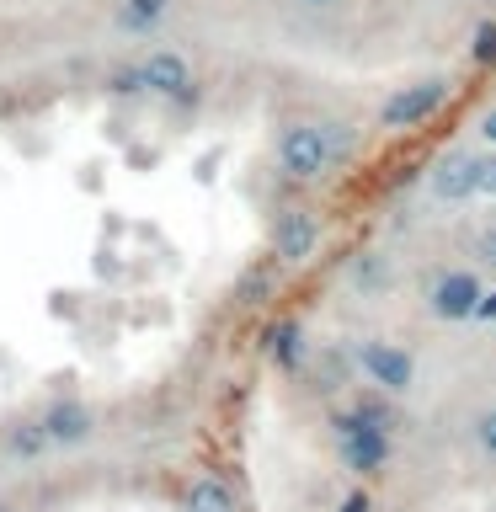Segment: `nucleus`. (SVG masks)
I'll return each mask as SVG.
<instances>
[{"instance_id": "nucleus-1", "label": "nucleus", "mask_w": 496, "mask_h": 512, "mask_svg": "<svg viewBox=\"0 0 496 512\" xmlns=\"http://www.w3.org/2000/svg\"><path fill=\"white\" fill-rule=\"evenodd\" d=\"M352 155H358V123L347 118H288L278 128V166L299 187H320L326 176L352 166Z\"/></svg>"}, {"instance_id": "nucleus-2", "label": "nucleus", "mask_w": 496, "mask_h": 512, "mask_svg": "<svg viewBox=\"0 0 496 512\" xmlns=\"http://www.w3.org/2000/svg\"><path fill=\"white\" fill-rule=\"evenodd\" d=\"M454 91H459V80L448 70H427V75L400 80V86H390V96L379 102L374 128L379 134H416V128H427L448 102H454Z\"/></svg>"}, {"instance_id": "nucleus-3", "label": "nucleus", "mask_w": 496, "mask_h": 512, "mask_svg": "<svg viewBox=\"0 0 496 512\" xmlns=\"http://www.w3.org/2000/svg\"><path fill=\"white\" fill-rule=\"evenodd\" d=\"M331 448H336V464L352 475V480H379V475H390L395 470V438L384 427L374 422H363L352 406H336L331 411Z\"/></svg>"}, {"instance_id": "nucleus-4", "label": "nucleus", "mask_w": 496, "mask_h": 512, "mask_svg": "<svg viewBox=\"0 0 496 512\" xmlns=\"http://www.w3.org/2000/svg\"><path fill=\"white\" fill-rule=\"evenodd\" d=\"M480 294H486V272L470 267V262H438V267L422 272V283H416L422 315L438 320V326H470Z\"/></svg>"}, {"instance_id": "nucleus-5", "label": "nucleus", "mask_w": 496, "mask_h": 512, "mask_svg": "<svg viewBox=\"0 0 496 512\" xmlns=\"http://www.w3.org/2000/svg\"><path fill=\"white\" fill-rule=\"evenodd\" d=\"M347 358H352V374L368 390H384L395 400H411V390L422 384V363L406 342H390V336H352L347 342Z\"/></svg>"}, {"instance_id": "nucleus-6", "label": "nucleus", "mask_w": 496, "mask_h": 512, "mask_svg": "<svg viewBox=\"0 0 496 512\" xmlns=\"http://www.w3.org/2000/svg\"><path fill=\"white\" fill-rule=\"evenodd\" d=\"M480 171H486V150L480 144H459V150H443L427 171V198L438 208H464L480 198Z\"/></svg>"}, {"instance_id": "nucleus-7", "label": "nucleus", "mask_w": 496, "mask_h": 512, "mask_svg": "<svg viewBox=\"0 0 496 512\" xmlns=\"http://www.w3.org/2000/svg\"><path fill=\"white\" fill-rule=\"evenodd\" d=\"M320 235H326V224H320L315 208L304 203H288L272 214V256H278L283 267H304L310 256L320 251Z\"/></svg>"}, {"instance_id": "nucleus-8", "label": "nucleus", "mask_w": 496, "mask_h": 512, "mask_svg": "<svg viewBox=\"0 0 496 512\" xmlns=\"http://www.w3.org/2000/svg\"><path fill=\"white\" fill-rule=\"evenodd\" d=\"M347 288L358 299H384L395 288V262H390V251H352L347 256Z\"/></svg>"}, {"instance_id": "nucleus-9", "label": "nucleus", "mask_w": 496, "mask_h": 512, "mask_svg": "<svg viewBox=\"0 0 496 512\" xmlns=\"http://www.w3.org/2000/svg\"><path fill=\"white\" fill-rule=\"evenodd\" d=\"M347 406L358 411L363 422L384 427V432H390L395 443H400V438H406V432H411V411L400 406L395 395H384V390H368V384H363V390H352V400H347Z\"/></svg>"}, {"instance_id": "nucleus-10", "label": "nucleus", "mask_w": 496, "mask_h": 512, "mask_svg": "<svg viewBox=\"0 0 496 512\" xmlns=\"http://www.w3.org/2000/svg\"><path fill=\"white\" fill-rule=\"evenodd\" d=\"M43 432H48V443H59V448H80L96 432V416H91V406H80V400H59V406L43 411Z\"/></svg>"}, {"instance_id": "nucleus-11", "label": "nucleus", "mask_w": 496, "mask_h": 512, "mask_svg": "<svg viewBox=\"0 0 496 512\" xmlns=\"http://www.w3.org/2000/svg\"><path fill=\"white\" fill-rule=\"evenodd\" d=\"M267 358L278 374H304V363H310V336H304L299 320H278V326L267 331Z\"/></svg>"}, {"instance_id": "nucleus-12", "label": "nucleus", "mask_w": 496, "mask_h": 512, "mask_svg": "<svg viewBox=\"0 0 496 512\" xmlns=\"http://www.w3.org/2000/svg\"><path fill=\"white\" fill-rule=\"evenodd\" d=\"M182 512H240V496L230 491V480H219V475H198V480H187Z\"/></svg>"}, {"instance_id": "nucleus-13", "label": "nucleus", "mask_w": 496, "mask_h": 512, "mask_svg": "<svg viewBox=\"0 0 496 512\" xmlns=\"http://www.w3.org/2000/svg\"><path fill=\"white\" fill-rule=\"evenodd\" d=\"M464 256L470 267H480L486 278H496V219H480L470 235H464Z\"/></svg>"}, {"instance_id": "nucleus-14", "label": "nucleus", "mask_w": 496, "mask_h": 512, "mask_svg": "<svg viewBox=\"0 0 496 512\" xmlns=\"http://www.w3.org/2000/svg\"><path fill=\"white\" fill-rule=\"evenodd\" d=\"M283 262H272V267H251L246 278L235 283V299L240 304H267L272 294H278V283H283V272H278Z\"/></svg>"}, {"instance_id": "nucleus-15", "label": "nucleus", "mask_w": 496, "mask_h": 512, "mask_svg": "<svg viewBox=\"0 0 496 512\" xmlns=\"http://www.w3.org/2000/svg\"><path fill=\"white\" fill-rule=\"evenodd\" d=\"M470 448H475L486 464H496V400L475 406V416H470Z\"/></svg>"}, {"instance_id": "nucleus-16", "label": "nucleus", "mask_w": 496, "mask_h": 512, "mask_svg": "<svg viewBox=\"0 0 496 512\" xmlns=\"http://www.w3.org/2000/svg\"><path fill=\"white\" fill-rule=\"evenodd\" d=\"M470 64L475 70H496V16H480L475 22V32H470Z\"/></svg>"}, {"instance_id": "nucleus-17", "label": "nucleus", "mask_w": 496, "mask_h": 512, "mask_svg": "<svg viewBox=\"0 0 496 512\" xmlns=\"http://www.w3.org/2000/svg\"><path fill=\"white\" fill-rule=\"evenodd\" d=\"M336 512H379V507H374V491H368L363 480H358L352 491H342V502H336Z\"/></svg>"}, {"instance_id": "nucleus-18", "label": "nucleus", "mask_w": 496, "mask_h": 512, "mask_svg": "<svg viewBox=\"0 0 496 512\" xmlns=\"http://www.w3.org/2000/svg\"><path fill=\"white\" fill-rule=\"evenodd\" d=\"M470 326H496V278L486 283V294H480V304H475V320Z\"/></svg>"}, {"instance_id": "nucleus-19", "label": "nucleus", "mask_w": 496, "mask_h": 512, "mask_svg": "<svg viewBox=\"0 0 496 512\" xmlns=\"http://www.w3.org/2000/svg\"><path fill=\"white\" fill-rule=\"evenodd\" d=\"M475 144H486V150H496V102L480 112V123H475Z\"/></svg>"}, {"instance_id": "nucleus-20", "label": "nucleus", "mask_w": 496, "mask_h": 512, "mask_svg": "<svg viewBox=\"0 0 496 512\" xmlns=\"http://www.w3.org/2000/svg\"><path fill=\"white\" fill-rule=\"evenodd\" d=\"M486 150V144H480ZM480 198H496V150H486V171H480Z\"/></svg>"}, {"instance_id": "nucleus-21", "label": "nucleus", "mask_w": 496, "mask_h": 512, "mask_svg": "<svg viewBox=\"0 0 496 512\" xmlns=\"http://www.w3.org/2000/svg\"><path fill=\"white\" fill-rule=\"evenodd\" d=\"M299 6L310 11V16H331L336 6H342V0H299Z\"/></svg>"}, {"instance_id": "nucleus-22", "label": "nucleus", "mask_w": 496, "mask_h": 512, "mask_svg": "<svg viewBox=\"0 0 496 512\" xmlns=\"http://www.w3.org/2000/svg\"><path fill=\"white\" fill-rule=\"evenodd\" d=\"M475 6H480V11H486V16H496V0H475Z\"/></svg>"}]
</instances>
